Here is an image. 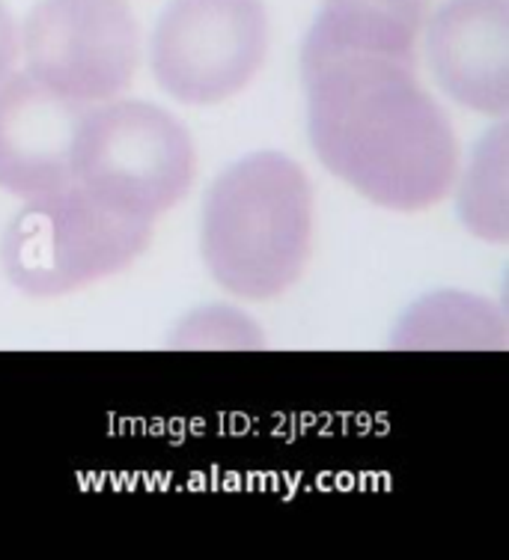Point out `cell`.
<instances>
[{
	"mask_svg": "<svg viewBox=\"0 0 509 560\" xmlns=\"http://www.w3.org/2000/svg\"><path fill=\"white\" fill-rule=\"evenodd\" d=\"M301 81L310 147L352 191L390 212H423L453 191L459 140L417 66L334 57Z\"/></svg>",
	"mask_w": 509,
	"mask_h": 560,
	"instance_id": "obj_1",
	"label": "cell"
},
{
	"mask_svg": "<svg viewBox=\"0 0 509 560\" xmlns=\"http://www.w3.org/2000/svg\"><path fill=\"white\" fill-rule=\"evenodd\" d=\"M313 248V185L283 152H253L209 185L200 254L217 287L271 302L301 280Z\"/></svg>",
	"mask_w": 509,
	"mask_h": 560,
	"instance_id": "obj_2",
	"label": "cell"
},
{
	"mask_svg": "<svg viewBox=\"0 0 509 560\" xmlns=\"http://www.w3.org/2000/svg\"><path fill=\"white\" fill-rule=\"evenodd\" d=\"M197 179L194 140L182 119L143 98L87 105L75 135L72 183L120 215L155 221Z\"/></svg>",
	"mask_w": 509,
	"mask_h": 560,
	"instance_id": "obj_3",
	"label": "cell"
},
{
	"mask_svg": "<svg viewBox=\"0 0 509 560\" xmlns=\"http://www.w3.org/2000/svg\"><path fill=\"white\" fill-rule=\"evenodd\" d=\"M150 242V221L120 215L72 183L24 200L0 238V266L24 295L60 299L126 271Z\"/></svg>",
	"mask_w": 509,
	"mask_h": 560,
	"instance_id": "obj_4",
	"label": "cell"
},
{
	"mask_svg": "<svg viewBox=\"0 0 509 560\" xmlns=\"http://www.w3.org/2000/svg\"><path fill=\"white\" fill-rule=\"evenodd\" d=\"M269 39L262 0H170L152 31V75L182 105H221L248 90Z\"/></svg>",
	"mask_w": 509,
	"mask_h": 560,
	"instance_id": "obj_5",
	"label": "cell"
},
{
	"mask_svg": "<svg viewBox=\"0 0 509 560\" xmlns=\"http://www.w3.org/2000/svg\"><path fill=\"white\" fill-rule=\"evenodd\" d=\"M24 72L81 105L117 98L141 63L129 0H39L19 33Z\"/></svg>",
	"mask_w": 509,
	"mask_h": 560,
	"instance_id": "obj_6",
	"label": "cell"
},
{
	"mask_svg": "<svg viewBox=\"0 0 509 560\" xmlns=\"http://www.w3.org/2000/svg\"><path fill=\"white\" fill-rule=\"evenodd\" d=\"M435 84L480 117L509 114V0H445L423 22Z\"/></svg>",
	"mask_w": 509,
	"mask_h": 560,
	"instance_id": "obj_7",
	"label": "cell"
},
{
	"mask_svg": "<svg viewBox=\"0 0 509 560\" xmlns=\"http://www.w3.org/2000/svg\"><path fill=\"white\" fill-rule=\"evenodd\" d=\"M84 110L31 72H12L0 84V191L31 200L72 185Z\"/></svg>",
	"mask_w": 509,
	"mask_h": 560,
	"instance_id": "obj_8",
	"label": "cell"
},
{
	"mask_svg": "<svg viewBox=\"0 0 509 560\" xmlns=\"http://www.w3.org/2000/svg\"><path fill=\"white\" fill-rule=\"evenodd\" d=\"M426 0H322L301 45V72L334 57H388L417 66Z\"/></svg>",
	"mask_w": 509,
	"mask_h": 560,
	"instance_id": "obj_9",
	"label": "cell"
},
{
	"mask_svg": "<svg viewBox=\"0 0 509 560\" xmlns=\"http://www.w3.org/2000/svg\"><path fill=\"white\" fill-rule=\"evenodd\" d=\"M393 349H504V313L474 292H429L400 316Z\"/></svg>",
	"mask_w": 509,
	"mask_h": 560,
	"instance_id": "obj_10",
	"label": "cell"
},
{
	"mask_svg": "<svg viewBox=\"0 0 509 560\" xmlns=\"http://www.w3.org/2000/svg\"><path fill=\"white\" fill-rule=\"evenodd\" d=\"M455 215L471 236L488 245L509 242V140L507 119L480 138L455 171Z\"/></svg>",
	"mask_w": 509,
	"mask_h": 560,
	"instance_id": "obj_11",
	"label": "cell"
},
{
	"mask_svg": "<svg viewBox=\"0 0 509 560\" xmlns=\"http://www.w3.org/2000/svg\"><path fill=\"white\" fill-rule=\"evenodd\" d=\"M174 349H262L260 325L229 304H206L179 319L170 335Z\"/></svg>",
	"mask_w": 509,
	"mask_h": 560,
	"instance_id": "obj_12",
	"label": "cell"
},
{
	"mask_svg": "<svg viewBox=\"0 0 509 560\" xmlns=\"http://www.w3.org/2000/svg\"><path fill=\"white\" fill-rule=\"evenodd\" d=\"M15 60H19V33L10 10L0 0V84L15 72Z\"/></svg>",
	"mask_w": 509,
	"mask_h": 560,
	"instance_id": "obj_13",
	"label": "cell"
}]
</instances>
